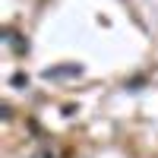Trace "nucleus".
<instances>
[{
	"label": "nucleus",
	"mask_w": 158,
	"mask_h": 158,
	"mask_svg": "<svg viewBox=\"0 0 158 158\" xmlns=\"http://www.w3.org/2000/svg\"><path fill=\"white\" fill-rule=\"evenodd\" d=\"M79 73H82V67L70 63V67H54V70H44V79H63V76H79Z\"/></svg>",
	"instance_id": "f257e3e1"
}]
</instances>
